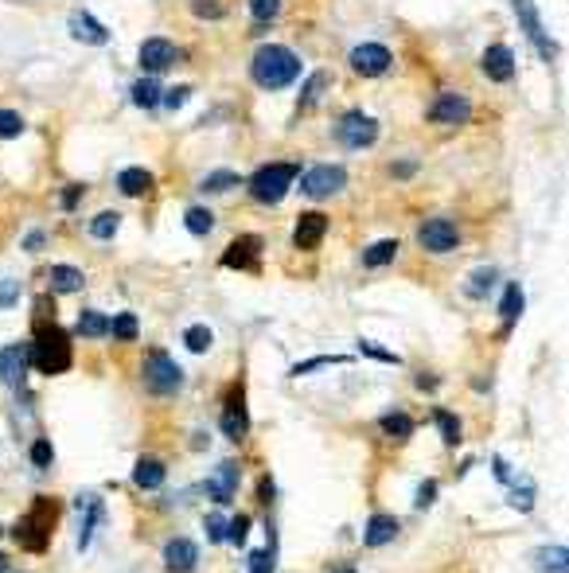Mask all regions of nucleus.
Returning <instances> with one entry per match:
<instances>
[{"instance_id": "nucleus-13", "label": "nucleus", "mask_w": 569, "mask_h": 573, "mask_svg": "<svg viewBox=\"0 0 569 573\" xmlns=\"http://www.w3.org/2000/svg\"><path fill=\"white\" fill-rule=\"evenodd\" d=\"M472 114H476V105H472L468 94H460V90H441L433 102H429L425 122H429V125H468Z\"/></svg>"}, {"instance_id": "nucleus-3", "label": "nucleus", "mask_w": 569, "mask_h": 573, "mask_svg": "<svg viewBox=\"0 0 569 573\" xmlns=\"http://www.w3.org/2000/svg\"><path fill=\"white\" fill-rule=\"evenodd\" d=\"M297 74H300V55L285 43H265L250 59V79L262 90H285V86L297 82Z\"/></svg>"}, {"instance_id": "nucleus-47", "label": "nucleus", "mask_w": 569, "mask_h": 573, "mask_svg": "<svg viewBox=\"0 0 569 573\" xmlns=\"http://www.w3.org/2000/svg\"><path fill=\"white\" fill-rule=\"evenodd\" d=\"M20 281L16 277H0V312H8V308H16L20 305Z\"/></svg>"}, {"instance_id": "nucleus-48", "label": "nucleus", "mask_w": 569, "mask_h": 573, "mask_svg": "<svg viewBox=\"0 0 569 573\" xmlns=\"http://www.w3.org/2000/svg\"><path fill=\"white\" fill-rule=\"evenodd\" d=\"M359 351L367 355V359H374V363H386V367H402V359L394 351H386V348H379V343H371V340H359Z\"/></svg>"}, {"instance_id": "nucleus-6", "label": "nucleus", "mask_w": 569, "mask_h": 573, "mask_svg": "<svg viewBox=\"0 0 569 573\" xmlns=\"http://www.w3.org/2000/svg\"><path fill=\"white\" fill-rule=\"evenodd\" d=\"M141 383L153 398H176L184 391V371L164 348H148L141 359Z\"/></svg>"}, {"instance_id": "nucleus-27", "label": "nucleus", "mask_w": 569, "mask_h": 573, "mask_svg": "<svg viewBox=\"0 0 569 573\" xmlns=\"http://www.w3.org/2000/svg\"><path fill=\"white\" fill-rule=\"evenodd\" d=\"M523 308H527V293H523L519 281H507L503 285V297H499V324H503V336L515 328V320L523 316Z\"/></svg>"}, {"instance_id": "nucleus-35", "label": "nucleus", "mask_w": 569, "mask_h": 573, "mask_svg": "<svg viewBox=\"0 0 569 573\" xmlns=\"http://www.w3.org/2000/svg\"><path fill=\"white\" fill-rule=\"evenodd\" d=\"M203 531H207V543L211 546H222L230 535V511L227 507H211L207 515H203Z\"/></svg>"}, {"instance_id": "nucleus-4", "label": "nucleus", "mask_w": 569, "mask_h": 573, "mask_svg": "<svg viewBox=\"0 0 569 573\" xmlns=\"http://www.w3.org/2000/svg\"><path fill=\"white\" fill-rule=\"evenodd\" d=\"M297 180H300V168L293 160H270V164L254 168V176L246 180V191H250V199L262 203V207H277V203L293 191Z\"/></svg>"}, {"instance_id": "nucleus-14", "label": "nucleus", "mask_w": 569, "mask_h": 573, "mask_svg": "<svg viewBox=\"0 0 569 573\" xmlns=\"http://www.w3.org/2000/svg\"><path fill=\"white\" fill-rule=\"evenodd\" d=\"M137 63H141L145 74H156V79H164V74L180 63V47L164 36H148L141 43V51H137Z\"/></svg>"}, {"instance_id": "nucleus-33", "label": "nucleus", "mask_w": 569, "mask_h": 573, "mask_svg": "<svg viewBox=\"0 0 569 573\" xmlns=\"http://www.w3.org/2000/svg\"><path fill=\"white\" fill-rule=\"evenodd\" d=\"M398 250H402L398 238H379V242H371L367 250H363V269H386L398 257Z\"/></svg>"}, {"instance_id": "nucleus-8", "label": "nucleus", "mask_w": 569, "mask_h": 573, "mask_svg": "<svg viewBox=\"0 0 569 573\" xmlns=\"http://www.w3.org/2000/svg\"><path fill=\"white\" fill-rule=\"evenodd\" d=\"M28 343H8V348H0V383L8 386V391L16 394L20 406H31V394H28Z\"/></svg>"}, {"instance_id": "nucleus-1", "label": "nucleus", "mask_w": 569, "mask_h": 573, "mask_svg": "<svg viewBox=\"0 0 569 573\" xmlns=\"http://www.w3.org/2000/svg\"><path fill=\"white\" fill-rule=\"evenodd\" d=\"M28 363L31 371L55 378V375H67L74 367V343H71V332L63 328L59 320H31V343H28Z\"/></svg>"}, {"instance_id": "nucleus-43", "label": "nucleus", "mask_w": 569, "mask_h": 573, "mask_svg": "<svg viewBox=\"0 0 569 573\" xmlns=\"http://www.w3.org/2000/svg\"><path fill=\"white\" fill-rule=\"evenodd\" d=\"M28 460H31V468H36V472H47L51 464H55V445H51L47 437H31Z\"/></svg>"}, {"instance_id": "nucleus-23", "label": "nucleus", "mask_w": 569, "mask_h": 573, "mask_svg": "<svg viewBox=\"0 0 569 573\" xmlns=\"http://www.w3.org/2000/svg\"><path fill=\"white\" fill-rule=\"evenodd\" d=\"M164 480H168V464L160 457H153V452H141L137 464H133V484L141 492H160L164 488Z\"/></svg>"}, {"instance_id": "nucleus-56", "label": "nucleus", "mask_w": 569, "mask_h": 573, "mask_svg": "<svg viewBox=\"0 0 569 573\" xmlns=\"http://www.w3.org/2000/svg\"><path fill=\"white\" fill-rule=\"evenodd\" d=\"M417 391H422V394L441 391V375H433V371H417Z\"/></svg>"}, {"instance_id": "nucleus-45", "label": "nucleus", "mask_w": 569, "mask_h": 573, "mask_svg": "<svg viewBox=\"0 0 569 573\" xmlns=\"http://www.w3.org/2000/svg\"><path fill=\"white\" fill-rule=\"evenodd\" d=\"M24 129H28V122H24V117H20L16 110H0V140L24 137Z\"/></svg>"}, {"instance_id": "nucleus-28", "label": "nucleus", "mask_w": 569, "mask_h": 573, "mask_svg": "<svg viewBox=\"0 0 569 573\" xmlns=\"http://www.w3.org/2000/svg\"><path fill=\"white\" fill-rule=\"evenodd\" d=\"M153 188H156V176L148 168H121L117 172V191H121L125 199H141Z\"/></svg>"}, {"instance_id": "nucleus-42", "label": "nucleus", "mask_w": 569, "mask_h": 573, "mask_svg": "<svg viewBox=\"0 0 569 573\" xmlns=\"http://www.w3.org/2000/svg\"><path fill=\"white\" fill-rule=\"evenodd\" d=\"M328 82H331V74L328 71H316L313 79L305 82V94H300V102H297V110L305 114V110H313V102L324 98V90H328Z\"/></svg>"}, {"instance_id": "nucleus-10", "label": "nucleus", "mask_w": 569, "mask_h": 573, "mask_svg": "<svg viewBox=\"0 0 569 573\" xmlns=\"http://www.w3.org/2000/svg\"><path fill=\"white\" fill-rule=\"evenodd\" d=\"M297 183H300V196L320 203V199L339 196V191L347 188V168L343 164H313Z\"/></svg>"}, {"instance_id": "nucleus-32", "label": "nucleus", "mask_w": 569, "mask_h": 573, "mask_svg": "<svg viewBox=\"0 0 569 573\" xmlns=\"http://www.w3.org/2000/svg\"><path fill=\"white\" fill-rule=\"evenodd\" d=\"M74 336L82 340H105L110 336V316L102 308H82L79 320H74Z\"/></svg>"}, {"instance_id": "nucleus-55", "label": "nucleus", "mask_w": 569, "mask_h": 573, "mask_svg": "<svg viewBox=\"0 0 569 573\" xmlns=\"http://www.w3.org/2000/svg\"><path fill=\"white\" fill-rule=\"evenodd\" d=\"M191 98V86H172V90H164V110H180Z\"/></svg>"}, {"instance_id": "nucleus-5", "label": "nucleus", "mask_w": 569, "mask_h": 573, "mask_svg": "<svg viewBox=\"0 0 569 573\" xmlns=\"http://www.w3.org/2000/svg\"><path fill=\"white\" fill-rule=\"evenodd\" d=\"M219 434L230 445H246L250 437V406H246V375H234L219 394Z\"/></svg>"}, {"instance_id": "nucleus-16", "label": "nucleus", "mask_w": 569, "mask_h": 573, "mask_svg": "<svg viewBox=\"0 0 569 573\" xmlns=\"http://www.w3.org/2000/svg\"><path fill=\"white\" fill-rule=\"evenodd\" d=\"M347 67L356 71L359 79H382V74L394 67V55H390V47H382V43H359V47H351Z\"/></svg>"}, {"instance_id": "nucleus-7", "label": "nucleus", "mask_w": 569, "mask_h": 573, "mask_svg": "<svg viewBox=\"0 0 569 573\" xmlns=\"http://www.w3.org/2000/svg\"><path fill=\"white\" fill-rule=\"evenodd\" d=\"M382 125L374 122L371 114H359V110H347L336 117V125H331V137H336L339 148H347V153H359V148H371L374 140H379Z\"/></svg>"}, {"instance_id": "nucleus-40", "label": "nucleus", "mask_w": 569, "mask_h": 573, "mask_svg": "<svg viewBox=\"0 0 569 573\" xmlns=\"http://www.w3.org/2000/svg\"><path fill=\"white\" fill-rule=\"evenodd\" d=\"M184 226H188V234H196V238H207V234L214 231V211L199 207V203H191V207L184 211Z\"/></svg>"}, {"instance_id": "nucleus-2", "label": "nucleus", "mask_w": 569, "mask_h": 573, "mask_svg": "<svg viewBox=\"0 0 569 573\" xmlns=\"http://www.w3.org/2000/svg\"><path fill=\"white\" fill-rule=\"evenodd\" d=\"M59 518H63V500L55 495H36L28 503V511L20 515V523L13 527V543L28 554H47L51 538L59 531Z\"/></svg>"}, {"instance_id": "nucleus-41", "label": "nucleus", "mask_w": 569, "mask_h": 573, "mask_svg": "<svg viewBox=\"0 0 569 573\" xmlns=\"http://www.w3.org/2000/svg\"><path fill=\"white\" fill-rule=\"evenodd\" d=\"M211 343H214V332L207 328V324H188V328H184V348L191 355H207Z\"/></svg>"}, {"instance_id": "nucleus-15", "label": "nucleus", "mask_w": 569, "mask_h": 573, "mask_svg": "<svg viewBox=\"0 0 569 573\" xmlns=\"http://www.w3.org/2000/svg\"><path fill=\"white\" fill-rule=\"evenodd\" d=\"M71 507H74V515H79V550H90L94 535H98V527L105 518V500L98 492H82V495H74Z\"/></svg>"}, {"instance_id": "nucleus-51", "label": "nucleus", "mask_w": 569, "mask_h": 573, "mask_svg": "<svg viewBox=\"0 0 569 573\" xmlns=\"http://www.w3.org/2000/svg\"><path fill=\"white\" fill-rule=\"evenodd\" d=\"M257 503H262L265 511H270V507L277 503V480H273L270 472H262V476H257Z\"/></svg>"}, {"instance_id": "nucleus-50", "label": "nucleus", "mask_w": 569, "mask_h": 573, "mask_svg": "<svg viewBox=\"0 0 569 573\" xmlns=\"http://www.w3.org/2000/svg\"><path fill=\"white\" fill-rule=\"evenodd\" d=\"M191 16H199V20H222V16H227V4H219V0H191Z\"/></svg>"}, {"instance_id": "nucleus-19", "label": "nucleus", "mask_w": 569, "mask_h": 573, "mask_svg": "<svg viewBox=\"0 0 569 573\" xmlns=\"http://www.w3.org/2000/svg\"><path fill=\"white\" fill-rule=\"evenodd\" d=\"M328 234V215L324 211H300L297 226H293V246L300 254H313Z\"/></svg>"}, {"instance_id": "nucleus-24", "label": "nucleus", "mask_w": 569, "mask_h": 573, "mask_svg": "<svg viewBox=\"0 0 569 573\" xmlns=\"http://www.w3.org/2000/svg\"><path fill=\"white\" fill-rule=\"evenodd\" d=\"M398 535H402V523H398V518L386 515V511H379V515L367 518V527H363V546H367V550L390 546Z\"/></svg>"}, {"instance_id": "nucleus-9", "label": "nucleus", "mask_w": 569, "mask_h": 573, "mask_svg": "<svg viewBox=\"0 0 569 573\" xmlns=\"http://www.w3.org/2000/svg\"><path fill=\"white\" fill-rule=\"evenodd\" d=\"M460 242H464V234H460V226L448 219V215H433V219H425L417 226V246L433 257L460 250Z\"/></svg>"}, {"instance_id": "nucleus-11", "label": "nucleus", "mask_w": 569, "mask_h": 573, "mask_svg": "<svg viewBox=\"0 0 569 573\" xmlns=\"http://www.w3.org/2000/svg\"><path fill=\"white\" fill-rule=\"evenodd\" d=\"M238 488H242V468H238V460H222L219 468H214L207 480H203L199 495H203V500H207L211 507H230L234 495H238Z\"/></svg>"}, {"instance_id": "nucleus-25", "label": "nucleus", "mask_w": 569, "mask_h": 573, "mask_svg": "<svg viewBox=\"0 0 569 573\" xmlns=\"http://www.w3.org/2000/svg\"><path fill=\"white\" fill-rule=\"evenodd\" d=\"M164 79H156V74H145V79L129 82V102L141 105V110H160L164 105Z\"/></svg>"}, {"instance_id": "nucleus-29", "label": "nucleus", "mask_w": 569, "mask_h": 573, "mask_svg": "<svg viewBox=\"0 0 569 573\" xmlns=\"http://www.w3.org/2000/svg\"><path fill=\"white\" fill-rule=\"evenodd\" d=\"M534 573H569V546L562 543H546L531 554Z\"/></svg>"}, {"instance_id": "nucleus-44", "label": "nucleus", "mask_w": 569, "mask_h": 573, "mask_svg": "<svg viewBox=\"0 0 569 573\" xmlns=\"http://www.w3.org/2000/svg\"><path fill=\"white\" fill-rule=\"evenodd\" d=\"M343 363H351V355H316V359H305V363H297L293 378H305V375H313V371H324V367H343Z\"/></svg>"}, {"instance_id": "nucleus-60", "label": "nucleus", "mask_w": 569, "mask_h": 573, "mask_svg": "<svg viewBox=\"0 0 569 573\" xmlns=\"http://www.w3.org/2000/svg\"><path fill=\"white\" fill-rule=\"evenodd\" d=\"M0 573H8V554L4 550H0Z\"/></svg>"}, {"instance_id": "nucleus-49", "label": "nucleus", "mask_w": 569, "mask_h": 573, "mask_svg": "<svg viewBox=\"0 0 569 573\" xmlns=\"http://www.w3.org/2000/svg\"><path fill=\"white\" fill-rule=\"evenodd\" d=\"M246 535H250V515H230V535H227V546L242 550V546H246Z\"/></svg>"}, {"instance_id": "nucleus-21", "label": "nucleus", "mask_w": 569, "mask_h": 573, "mask_svg": "<svg viewBox=\"0 0 569 573\" xmlns=\"http://www.w3.org/2000/svg\"><path fill=\"white\" fill-rule=\"evenodd\" d=\"M262 523H265V543L250 550V558H246V573H277V554H281V550H277L281 546L277 543V523H273V515H265Z\"/></svg>"}, {"instance_id": "nucleus-12", "label": "nucleus", "mask_w": 569, "mask_h": 573, "mask_svg": "<svg viewBox=\"0 0 569 573\" xmlns=\"http://www.w3.org/2000/svg\"><path fill=\"white\" fill-rule=\"evenodd\" d=\"M511 8H515V16H519L523 31H527L531 47L539 51V59L554 63L557 59V39H550V31H546V24H542V13L531 4V0H511Z\"/></svg>"}, {"instance_id": "nucleus-54", "label": "nucleus", "mask_w": 569, "mask_h": 573, "mask_svg": "<svg viewBox=\"0 0 569 573\" xmlns=\"http://www.w3.org/2000/svg\"><path fill=\"white\" fill-rule=\"evenodd\" d=\"M82 196H86V183H71V188H63L59 207H63V211H74V207L82 203Z\"/></svg>"}, {"instance_id": "nucleus-57", "label": "nucleus", "mask_w": 569, "mask_h": 573, "mask_svg": "<svg viewBox=\"0 0 569 573\" xmlns=\"http://www.w3.org/2000/svg\"><path fill=\"white\" fill-rule=\"evenodd\" d=\"M43 246H47V234H43V231H28V238H24V250H28V254H39Z\"/></svg>"}, {"instance_id": "nucleus-31", "label": "nucleus", "mask_w": 569, "mask_h": 573, "mask_svg": "<svg viewBox=\"0 0 569 573\" xmlns=\"http://www.w3.org/2000/svg\"><path fill=\"white\" fill-rule=\"evenodd\" d=\"M433 426H437V434H441L445 441V449H460L464 445V421H460V414H453V409H445V406H433Z\"/></svg>"}, {"instance_id": "nucleus-53", "label": "nucleus", "mask_w": 569, "mask_h": 573, "mask_svg": "<svg viewBox=\"0 0 569 573\" xmlns=\"http://www.w3.org/2000/svg\"><path fill=\"white\" fill-rule=\"evenodd\" d=\"M491 476H496V484L503 492L511 488L515 480H519V476H515V468H511V460H503V457H491Z\"/></svg>"}, {"instance_id": "nucleus-59", "label": "nucleus", "mask_w": 569, "mask_h": 573, "mask_svg": "<svg viewBox=\"0 0 569 573\" xmlns=\"http://www.w3.org/2000/svg\"><path fill=\"white\" fill-rule=\"evenodd\" d=\"M328 573H359V569H356V561H336Z\"/></svg>"}, {"instance_id": "nucleus-36", "label": "nucleus", "mask_w": 569, "mask_h": 573, "mask_svg": "<svg viewBox=\"0 0 569 573\" xmlns=\"http://www.w3.org/2000/svg\"><path fill=\"white\" fill-rule=\"evenodd\" d=\"M503 495H507V503L515 507V511H523V515H527V511H534V500H539V484L523 476V480H515V484H511V488L503 492Z\"/></svg>"}, {"instance_id": "nucleus-39", "label": "nucleus", "mask_w": 569, "mask_h": 573, "mask_svg": "<svg viewBox=\"0 0 569 573\" xmlns=\"http://www.w3.org/2000/svg\"><path fill=\"white\" fill-rule=\"evenodd\" d=\"M86 231H90L94 242H110V238L121 231V215H117V211H98V215L90 219V226H86Z\"/></svg>"}, {"instance_id": "nucleus-22", "label": "nucleus", "mask_w": 569, "mask_h": 573, "mask_svg": "<svg viewBox=\"0 0 569 573\" xmlns=\"http://www.w3.org/2000/svg\"><path fill=\"white\" fill-rule=\"evenodd\" d=\"M71 36L79 43H86V47H105V43H110V28H105L94 13H86V8H74L71 13Z\"/></svg>"}, {"instance_id": "nucleus-61", "label": "nucleus", "mask_w": 569, "mask_h": 573, "mask_svg": "<svg viewBox=\"0 0 569 573\" xmlns=\"http://www.w3.org/2000/svg\"><path fill=\"white\" fill-rule=\"evenodd\" d=\"M0 538H4V523H0Z\"/></svg>"}, {"instance_id": "nucleus-30", "label": "nucleus", "mask_w": 569, "mask_h": 573, "mask_svg": "<svg viewBox=\"0 0 569 573\" xmlns=\"http://www.w3.org/2000/svg\"><path fill=\"white\" fill-rule=\"evenodd\" d=\"M499 281H503V274H499L496 265H480V269H472L468 281H464V297H468V300H488V297L499 289Z\"/></svg>"}, {"instance_id": "nucleus-17", "label": "nucleus", "mask_w": 569, "mask_h": 573, "mask_svg": "<svg viewBox=\"0 0 569 573\" xmlns=\"http://www.w3.org/2000/svg\"><path fill=\"white\" fill-rule=\"evenodd\" d=\"M262 234H238L234 242L222 250L219 265L222 269H242V274H254L257 265H262Z\"/></svg>"}, {"instance_id": "nucleus-37", "label": "nucleus", "mask_w": 569, "mask_h": 573, "mask_svg": "<svg viewBox=\"0 0 569 573\" xmlns=\"http://www.w3.org/2000/svg\"><path fill=\"white\" fill-rule=\"evenodd\" d=\"M238 183H242L238 172L219 168V172H211V176H203V180H199V191H203V196H227V191H234Z\"/></svg>"}, {"instance_id": "nucleus-34", "label": "nucleus", "mask_w": 569, "mask_h": 573, "mask_svg": "<svg viewBox=\"0 0 569 573\" xmlns=\"http://www.w3.org/2000/svg\"><path fill=\"white\" fill-rule=\"evenodd\" d=\"M379 429H382V434L390 437V441H398V445H402V441H410V437H414L417 421H414L410 414H406V409H390V414H382V417H379Z\"/></svg>"}, {"instance_id": "nucleus-52", "label": "nucleus", "mask_w": 569, "mask_h": 573, "mask_svg": "<svg viewBox=\"0 0 569 573\" xmlns=\"http://www.w3.org/2000/svg\"><path fill=\"white\" fill-rule=\"evenodd\" d=\"M437 492H441V480H422V488H417V500H414L417 511H429V507L437 503Z\"/></svg>"}, {"instance_id": "nucleus-18", "label": "nucleus", "mask_w": 569, "mask_h": 573, "mask_svg": "<svg viewBox=\"0 0 569 573\" xmlns=\"http://www.w3.org/2000/svg\"><path fill=\"white\" fill-rule=\"evenodd\" d=\"M164 573H196L199 569V543L191 535H176L164 543Z\"/></svg>"}, {"instance_id": "nucleus-46", "label": "nucleus", "mask_w": 569, "mask_h": 573, "mask_svg": "<svg viewBox=\"0 0 569 573\" xmlns=\"http://www.w3.org/2000/svg\"><path fill=\"white\" fill-rule=\"evenodd\" d=\"M281 16V0H250V20L254 24H270V20Z\"/></svg>"}, {"instance_id": "nucleus-26", "label": "nucleus", "mask_w": 569, "mask_h": 573, "mask_svg": "<svg viewBox=\"0 0 569 573\" xmlns=\"http://www.w3.org/2000/svg\"><path fill=\"white\" fill-rule=\"evenodd\" d=\"M47 277H51V293L55 297H74V293L86 289V274L79 265H67V262H55L47 269Z\"/></svg>"}, {"instance_id": "nucleus-38", "label": "nucleus", "mask_w": 569, "mask_h": 573, "mask_svg": "<svg viewBox=\"0 0 569 573\" xmlns=\"http://www.w3.org/2000/svg\"><path fill=\"white\" fill-rule=\"evenodd\" d=\"M110 336L117 343H133L137 336H141V320H137V312H117V316H110Z\"/></svg>"}, {"instance_id": "nucleus-20", "label": "nucleus", "mask_w": 569, "mask_h": 573, "mask_svg": "<svg viewBox=\"0 0 569 573\" xmlns=\"http://www.w3.org/2000/svg\"><path fill=\"white\" fill-rule=\"evenodd\" d=\"M480 71H484L488 82H511L515 79V51L507 47V43H491V47H484V55H480Z\"/></svg>"}, {"instance_id": "nucleus-58", "label": "nucleus", "mask_w": 569, "mask_h": 573, "mask_svg": "<svg viewBox=\"0 0 569 573\" xmlns=\"http://www.w3.org/2000/svg\"><path fill=\"white\" fill-rule=\"evenodd\" d=\"M414 172H417V164H410V160H398V164H390V176H398V180L414 176Z\"/></svg>"}]
</instances>
